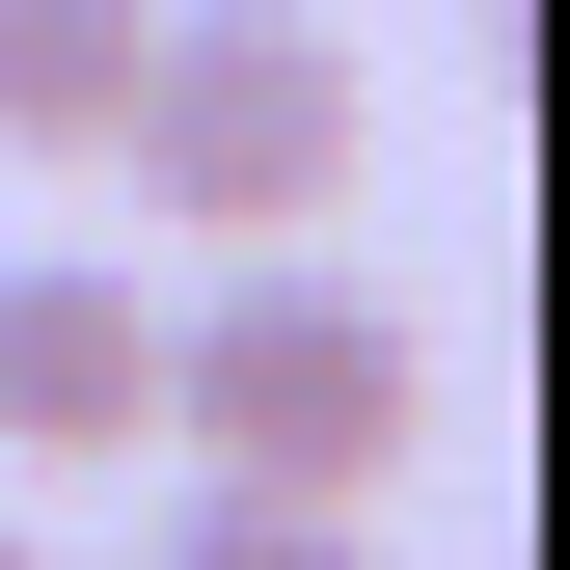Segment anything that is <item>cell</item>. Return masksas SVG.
<instances>
[{
	"mask_svg": "<svg viewBox=\"0 0 570 570\" xmlns=\"http://www.w3.org/2000/svg\"><path fill=\"white\" fill-rule=\"evenodd\" d=\"M164 435L190 489H299V517H381L435 462V326L326 245H218V299H164Z\"/></svg>",
	"mask_w": 570,
	"mask_h": 570,
	"instance_id": "1",
	"label": "cell"
},
{
	"mask_svg": "<svg viewBox=\"0 0 570 570\" xmlns=\"http://www.w3.org/2000/svg\"><path fill=\"white\" fill-rule=\"evenodd\" d=\"M136 218L164 245H326L353 164H381V109H353V28H299V0H164V55H136L109 109Z\"/></svg>",
	"mask_w": 570,
	"mask_h": 570,
	"instance_id": "2",
	"label": "cell"
},
{
	"mask_svg": "<svg viewBox=\"0 0 570 570\" xmlns=\"http://www.w3.org/2000/svg\"><path fill=\"white\" fill-rule=\"evenodd\" d=\"M136 435H164V299L28 245L0 272V462H136Z\"/></svg>",
	"mask_w": 570,
	"mask_h": 570,
	"instance_id": "3",
	"label": "cell"
},
{
	"mask_svg": "<svg viewBox=\"0 0 570 570\" xmlns=\"http://www.w3.org/2000/svg\"><path fill=\"white\" fill-rule=\"evenodd\" d=\"M136 55H164V0H0V164H109Z\"/></svg>",
	"mask_w": 570,
	"mask_h": 570,
	"instance_id": "4",
	"label": "cell"
},
{
	"mask_svg": "<svg viewBox=\"0 0 570 570\" xmlns=\"http://www.w3.org/2000/svg\"><path fill=\"white\" fill-rule=\"evenodd\" d=\"M164 570H381V517H299V489H190Z\"/></svg>",
	"mask_w": 570,
	"mask_h": 570,
	"instance_id": "5",
	"label": "cell"
},
{
	"mask_svg": "<svg viewBox=\"0 0 570 570\" xmlns=\"http://www.w3.org/2000/svg\"><path fill=\"white\" fill-rule=\"evenodd\" d=\"M0 570H28V543H0Z\"/></svg>",
	"mask_w": 570,
	"mask_h": 570,
	"instance_id": "6",
	"label": "cell"
}]
</instances>
